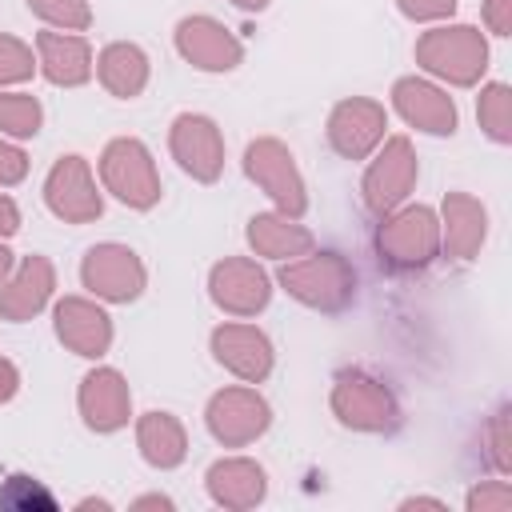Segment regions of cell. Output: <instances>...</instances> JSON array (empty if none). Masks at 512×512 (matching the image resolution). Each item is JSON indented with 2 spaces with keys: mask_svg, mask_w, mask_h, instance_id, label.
Listing matches in <instances>:
<instances>
[{
  "mask_svg": "<svg viewBox=\"0 0 512 512\" xmlns=\"http://www.w3.org/2000/svg\"><path fill=\"white\" fill-rule=\"evenodd\" d=\"M276 284L304 308L316 312H344L356 300V268L348 256L324 248V252H304L296 260H284L276 272Z\"/></svg>",
  "mask_w": 512,
  "mask_h": 512,
  "instance_id": "obj_1",
  "label": "cell"
},
{
  "mask_svg": "<svg viewBox=\"0 0 512 512\" xmlns=\"http://www.w3.org/2000/svg\"><path fill=\"white\" fill-rule=\"evenodd\" d=\"M416 64L452 88H476L488 72V40L476 24H436L412 48Z\"/></svg>",
  "mask_w": 512,
  "mask_h": 512,
  "instance_id": "obj_2",
  "label": "cell"
},
{
  "mask_svg": "<svg viewBox=\"0 0 512 512\" xmlns=\"http://www.w3.org/2000/svg\"><path fill=\"white\" fill-rule=\"evenodd\" d=\"M376 256L388 272H420L440 256V216L428 204H400L376 224Z\"/></svg>",
  "mask_w": 512,
  "mask_h": 512,
  "instance_id": "obj_3",
  "label": "cell"
},
{
  "mask_svg": "<svg viewBox=\"0 0 512 512\" xmlns=\"http://www.w3.org/2000/svg\"><path fill=\"white\" fill-rule=\"evenodd\" d=\"M100 184L112 192L124 208L148 212L160 204V172L144 140L136 136H116L100 152Z\"/></svg>",
  "mask_w": 512,
  "mask_h": 512,
  "instance_id": "obj_4",
  "label": "cell"
},
{
  "mask_svg": "<svg viewBox=\"0 0 512 512\" xmlns=\"http://www.w3.org/2000/svg\"><path fill=\"white\" fill-rule=\"evenodd\" d=\"M332 416L352 428V432H392L400 424V404L392 388L364 372V368H344L332 380Z\"/></svg>",
  "mask_w": 512,
  "mask_h": 512,
  "instance_id": "obj_5",
  "label": "cell"
},
{
  "mask_svg": "<svg viewBox=\"0 0 512 512\" xmlns=\"http://www.w3.org/2000/svg\"><path fill=\"white\" fill-rule=\"evenodd\" d=\"M244 176L276 204V212L300 220L308 212V188L304 176L296 168V156L284 140L276 136H260L244 148Z\"/></svg>",
  "mask_w": 512,
  "mask_h": 512,
  "instance_id": "obj_6",
  "label": "cell"
},
{
  "mask_svg": "<svg viewBox=\"0 0 512 512\" xmlns=\"http://www.w3.org/2000/svg\"><path fill=\"white\" fill-rule=\"evenodd\" d=\"M416 176H420V164H416L412 140H408V136H384V140H380V152L368 160L364 180H360L364 208H368L372 216H384V212L400 208V204L412 196Z\"/></svg>",
  "mask_w": 512,
  "mask_h": 512,
  "instance_id": "obj_7",
  "label": "cell"
},
{
  "mask_svg": "<svg viewBox=\"0 0 512 512\" xmlns=\"http://www.w3.org/2000/svg\"><path fill=\"white\" fill-rule=\"evenodd\" d=\"M80 284L104 304H132V300H140V292L148 284V272H144V260L128 244L104 240V244H92L84 252Z\"/></svg>",
  "mask_w": 512,
  "mask_h": 512,
  "instance_id": "obj_8",
  "label": "cell"
},
{
  "mask_svg": "<svg viewBox=\"0 0 512 512\" xmlns=\"http://www.w3.org/2000/svg\"><path fill=\"white\" fill-rule=\"evenodd\" d=\"M204 424H208V436L224 448H244L252 440H260L272 424V408L268 400L256 392V388H244V384H232V388H220L208 396L204 404Z\"/></svg>",
  "mask_w": 512,
  "mask_h": 512,
  "instance_id": "obj_9",
  "label": "cell"
},
{
  "mask_svg": "<svg viewBox=\"0 0 512 512\" xmlns=\"http://www.w3.org/2000/svg\"><path fill=\"white\" fill-rule=\"evenodd\" d=\"M44 204L64 224H92L104 212V196L96 188L92 164L76 152L60 156L44 176Z\"/></svg>",
  "mask_w": 512,
  "mask_h": 512,
  "instance_id": "obj_10",
  "label": "cell"
},
{
  "mask_svg": "<svg viewBox=\"0 0 512 512\" xmlns=\"http://www.w3.org/2000/svg\"><path fill=\"white\" fill-rule=\"evenodd\" d=\"M168 152L184 176L216 184L224 172V132L204 112H180L168 128Z\"/></svg>",
  "mask_w": 512,
  "mask_h": 512,
  "instance_id": "obj_11",
  "label": "cell"
},
{
  "mask_svg": "<svg viewBox=\"0 0 512 512\" xmlns=\"http://www.w3.org/2000/svg\"><path fill=\"white\" fill-rule=\"evenodd\" d=\"M208 296L228 316H260L272 300V276L248 256H224L208 268Z\"/></svg>",
  "mask_w": 512,
  "mask_h": 512,
  "instance_id": "obj_12",
  "label": "cell"
},
{
  "mask_svg": "<svg viewBox=\"0 0 512 512\" xmlns=\"http://www.w3.org/2000/svg\"><path fill=\"white\" fill-rule=\"evenodd\" d=\"M388 132V112L380 100L368 96H344L328 112V144L344 160H368Z\"/></svg>",
  "mask_w": 512,
  "mask_h": 512,
  "instance_id": "obj_13",
  "label": "cell"
},
{
  "mask_svg": "<svg viewBox=\"0 0 512 512\" xmlns=\"http://www.w3.org/2000/svg\"><path fill=\"white\" fill-rule=\"evenodd\" d=\"M208 348H212V360L220 368H228L236 380H244V384L268 380V372L276 364L272 340L256 324H240V320L216 324L212 336H208Z\"/></svg>",
  "mask_w": 512,
  "mask_h": 512,
  "instance_id": "obj_14",
  "label": "cell"
},
{
  "mask_svg": "<svg viewBox=\"0 0 512 512\" xmlns=\"http://www.w3.org/2000/svg\"><path fill=\"white\" fill-rule=\"evenodd\" d=\"M392 108L408 128L428 132V136H452L460 124V112H456V100L448 96V88H440L436 80H424V76H400L392 84Z\"/></svg>",
  "mask_w": 512,
  "mask_h": 512,
  "instance_id": "obj_15",
  "label": "cell"
},
{
  "mask_svg": "<svg viewBox=\"0 0 512 512\" xmlns=\"http://www.w3.org/2000/svg\"><path fill=\"white\" fill-rule=\"evenodd\" d=\"M76 408L88 432L112 436L132 420V388L116 368H92L76 388Z\"/></svg>",
  "mask_w": 512,
  "mask_h": 512,
  "instance_id": "obj_16",
  "label": "cell"
},
{
  "mask_svg": "<svg viewBox=\"0 0 512 512\" xmlns=\"http://www.w3.org/2000/svg\"><path fill=\"white\" fill-rule=\"evenodd\" d=\"M172 40H176V52L200 72H232L244 60L240 36H232L216 16H204V12L200 16H184L176 24Z\"/></svg>",
  "mask_w": 512,
  "mask_h": 512,
  "instance_id": "obj_17",
  "label": "cell"
},
{
  "mask_svg": "<svg viewBox=\"0 0 512 512\" xmlns=\"http://www.w3.org/2000/svg\"><path fill=\"white\" fill-rule=\"evenodd\" d=\"M52 328H56V340L68 352L84 356V360H100L112 348V316L96 300H88V296H64V300H56Z\"/></svg>",
  "mask_w": 512,
  "mask_h": 512,
  "instance_id": "obj_18",
  "label": "cell"
},
{
  "mask_svg": "<svg viewBox=\"0 0 512 512\" xmlns=\"http://www.w3.org/2000/svg\"><path fill=\"white\" fill-rule=\"evenodd\" d=\"M56 292V268L48 256H20L12 264V272L0 284V320L8 324H24L32 316H40L48 308Z\"/></svg>",
  "mask_w": 512,
  "mask_h": 512,
  "instance_id": "obj_19",
  "label": "cell"
},
{
  "mask_svg": "<svg viewBox=\"0 0 512 512\" xmlns=\"http://www.w3.org/2000/svg\"><path fill=\"white\" fill-rule=\"evenodd\" d=\"M36 68L48 84L56 88H80L92 80L96 60H92V44L80 32H56L44 28L36 32Z\"/></svg>",
  "mask_w": 512,
  "mask_h": 512,
  "instance_id": "obj_20",
  "label": "cell"
},
{
  "mask_svg": "<svg viewBox=\"0 0 512 512\" xmlns=\"http://www.w3.org/2000/svg\"><path fill=\"white\" fill-rule=\"evenodd\" d=\"M204 488H208L212 504H220L228 512H248L256 504H264V496H268V472L252 456H224L208 468Z\"/></svg>",
  "mask_w": 512,
  "mask_h": 512,
  "instance_id": "obj_21",
  "label": "cell"
},
{
  "mask_svg": "<svg viewBox=\"0 0 512 512\" xmlns=\"http://www.w3.org/2000/svg\"><path fill=\"white\" fill-rule=\"evenodd\" d=\"M440 252L452 260H472L488 240V208L468 192H448L440 204Z\"/></svg>",
  "mask_w": 512,
  "mask_h": 512,
  "instance_id": "obj_22",
  "label": "cell"
},
{
  "mask_svg": "<svg viewBox=\"0 0 512 512\" xmlns=\"http://www.w3.org/2000/svg\"><path fill=\"white\" fill-rule=\"evenodd\" d=\"M244 240H248V248L256 256L276 260V264L296 260V256L316 248V236L304 224H296L292 216H284V212H256L248 220V228H244Z\"/></svg>",
  "mask_w": 512,
  "mask_h": 512,
  "instance_id": "obj_23",
  "label": "cell"
},
{
  "mask_svg": "<svg viewBox=\"0 0 512 512\" xmlns=\"http://www.w3.org/2000/svg\"><path fill=\"white\" fill-rule=\"evenodd\" d=\"M148 76H152V60L140 44L132 40H112L100 48L96 56V80L104 84L108 96L116 100H132L148 88Z\"/></svg>",
  "mask_w": 512,
  "mask_h": 512,
  "instance_id": "obj_24",
  "label": "cell"
},
{
  "mask_svg": "<svg viewBox=\"0 0 512 512\" xmlns=\"http://www.w3.org/2000/svg\"><path fill=\"white\" fill-rule=\"evenodd\" d=\"M136 448L144 456V464L168 472L180 468L188 456V432L172 412H144L136 420Z\"/></svg>",
  "mask_w": 512,
  "mask_h": 512,
  "instance_id": "obj_25",
  "label": "cell"
},
{
  "mask_svg": "<svg viewBox=\"0 0 512 512\" xmlns=\"http://www.w3.org/2000/svg\"><path fill=\"white\" fill-rule=\"evenodd\" d=\"M476 120L480 132L492 144H512V88L504 80H492L476 96Z\"/></svg>",
  "mask_w": 512,
  "mask_h": 512,
  "instance_id": "obj_26",
  "label": "cell"
},
{
  "mask_svg": "<svg viewBox=\"0 0 512 512\" xmlns=\"http://www.w3.org/2000/svg\"><path fill=\"white\" fill-rule=\"evenodd\" d=\"M44 124V108L36 96L28 92H0V132L12 140H28L36 136Z\"/></svg>",
  "mask_w": 512,
  "mask_h": 512,
  "instance_id": "obj_27",
  "label": "cell"
},
{
  "mask_svg": "<svg viewBox=\"0 0 512 512\" xmlns=\"http://www.w3.org/2000/svg\"><path fill=\"white\" fill-rule=\"evenodd\" d=\"M28 8L56 32H88L92 24L88 0H28Z\"/></svg>",
  "mask_w": 512,
  "mask_h": 512,
  "instance_id": "obj_28",
  "label": "cell"
},
{
  "mask_svg": "<svg viewBox=\"0 0 512 512\" xmlns=\"http://www.w3.org/2000/svg\"><path fill=\"white\" fill-rule=\"evenodd\" d=\"M32 72H40L36 68V52L24 40L0 32V88L24 84V80H32Z\"/></svg>",
  "mask_w": 512,
  "mask_h": 512,
  "instance_id": "obj_29",
  "label": "cell"
},
{
  "mask_svg": "<svg viewBox=\"0 0 512 512\" xmlns=\"http://www.w3.org/2000/svg\"><path fill=\"white\" fill-rule=\"evenodd\" d=\"M468 512H508L512 508V488L508 480H480L468 496H464Z\"/></svg>",
  "mask_w": 512,
  "mask_h": 512,
  "instance_id": "obj_30",
  "label": "cell"
},
{
  "mask_svg": "<svg viewBox=\"0 0 512 512\" xmlns=\"http://www.w3.org/2000/svg\"><path fill=\"white\" fill-rule=\"evenodd\" d=\"M4 508H52V496L32 480V476H12L8 488H0Z\"/></svg>",
  "mask_w": 512,
  "mask_h": 512,
  "instance_id": "obj_31",
  "label": "cell"
},
{
  "mask_svg": "<svg viewBox=\"0 0 512 512\" xmlns=\"http://www.w3.org/2000/svg\"><path fill=\"white\" fill-rule=\"evenodd\" d=\"M484 436H488V460H492V468H496L500 476L512 472V452H508V408H496V412H492Z\"/></svg>",
  "mask_w": 512,
  "mask_h": 512,
  "instance_id": "obj_32",
  "label": "cell"
},
{
  "mask_svg": "<svg viewBox=\"0 0 512 512\" xmlns=\"http://www.w3.org/2000/svg\"><path fill=\"white\" fill-rule=\"evenodd\" d=\"M396 8L412 24H432V20H448L456 12V0H396Z\"/></svg>",
  "mask_w": 512,
  "mask_h": 512,
  "instance_id": "obj_33",
  "label": "cell"
},
{
  "mask_svg": "<svg viewBox=\"0 0 512 512\" xmlns=\"http://www.w3.org/2000/svg\"><path fill=\"white\" fill-rule=\"evenodd\" d=\"M24 176H28V156H24V148L0 140V188L20 184Z\"/></svg>",
  "mask_w": 512,
  "mask_h": 512,
  "instance_id": "obj_34",
  "label": "cell"
},
{
  "mask_svg": "<svg viewBox=\"0 0 512 512\" xmlns=\"http://www.w3.org/2000/svg\"><path fill=\"white\" fill-rule=\"evenodd\" d=\"M480 16L492 36H512V0H484Z\"/></svg>",
  "mask_w": 512,
  "mask_h": 512,
  "instance_id": "obj_35",
  "label": "cell"
},
{
  "mask_svg": "<svg viewBox=\"0 0 512 512\" xmlns=\"http://www.w3.org/2000/svg\"><path fill=\"white\" fill-rule=\"evenodd\" d=\"M16 392H20V368L8 356H0V404H8Z\"/></svg>",
  "mask_w": 512,
  "mask_h": 512,
  "instance_id": "obj_36",
  "label": "cell"
},
{
  "mask_svg": "<svg viewBox=\"0 0 512 512\" xmlns=\"http://www.w3.org/2000/svg\"><path fill=\"white\" fill-rule=\"evenodd\" d=\"M16 232H20V208L12 196H0V240H8Z\"/></svg>",
  "mask_w": 512,
  "mask_h": 512,
  "instance_id": "obj_37",
  "label": "cell"
},
{
  "mask_svg": "<svg viewBox=\"0 0 512 512\" xmlns=\"http://www.w3.org/2000/svg\"><path fill=\"white\" fill-rule=\"evenodd\" d=\"M132 508H176L168 496H160V492H152V496H140V500H132Z\"/></svg>",
  "mask_w": 512,
  "mask_h": 512,
  "instance_id": "obj_38",
  "label": "cell"
},
{
  "mask_svg": "<svg viewBox=\"0 0 512 512\" xmlns=\"http://www.w3.org/2000/svg\"><path fill=\"white\" fill-rule=\"evenodd\" d=\"M400 508H444V500H436V496H408Z\"/></svg>",
  "mask_w": 512,
  "mask_h": 512,
  "instance_id": "obj_39",
  "label": "cell"
},
{
  "mask_svg": "<svg viewBox=\"0 0 512 512\" xmlns=\"http://www.w3.org/2000/svg\"><path fill=\"white\" fill-rule=\"evenodd\" d=\"M12 264H16V256H12V248L0 240V284H4V276L12 272Z\"/></svg>",
  "mask_w": 512,
  "mask_h": 512,
  "instance_id": "obj_40",
  "label": "cell"
},
{
  "mask_svg": "<svg viewBox=\"0 0 512 512\" xmlns=\"http://www.w3.org/2000/svg\"><path fill=\"white\" fill-rule=\"evenodd\" d=\"M232 4H236L240 12H264V8L272 4V0H232Z\"/></svg>",
  "mask_w": 512,
  "mask_h": 512,
  "instance_id": "obj_41",
  "label": "cell"
},
{
  "mask_svg": "<svg viewBox=\"0 0 512 512\" xmlns=\"http://www.w3.org/2000/svg\"><path fill=\"white\" fill-rule=\"evenodd\" d=\"M76 508H80V512H84V508H112V504H108V500H96V496H88V500H80V504H76Z\"/></svg>",
  "mask_w": 512,
  "mask_h": 512,
  "instance_id": "obj_42",
  "label": "cell"
}]
</instances>
